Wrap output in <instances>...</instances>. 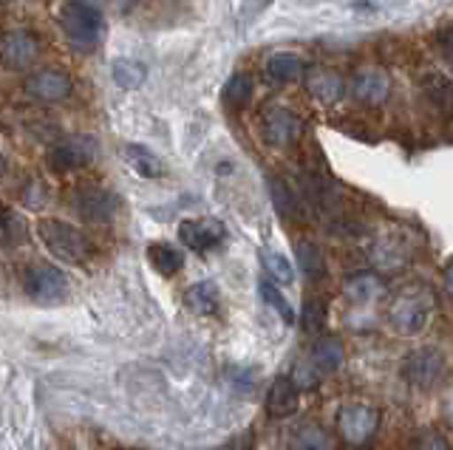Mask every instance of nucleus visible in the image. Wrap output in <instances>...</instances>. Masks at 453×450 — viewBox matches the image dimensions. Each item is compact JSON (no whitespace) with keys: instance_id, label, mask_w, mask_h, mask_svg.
Returning a JSON list of instances; mask_svg holds the SVG:
<instances>
[{"instance_id":"f257e3e1","label":"nucleus","mask_w":453,"mask_h":450,"mask_svg":"<svg viewBox=\"0 0 453 450\" xmlns=\"http://www.w3.org/2000/svg\"><path fill=\"white\" fill-rule=\"evenodd\" d=\"M436 312V292L425 280L396 286L388 301V326L403 337H419Z\"/></svg>"},{"instance_id":"f03ea898","label":"nucleus","mask_w":453,"mask_h":450,"mask_svg":"<svg viewBox=\"0 0 453 450\" xmlns=\"http://www.w3.org/2000/svg\"><path fill=\"white\" fill-rule=\"evenodd\" d=\"M60 26L68 46L77 54H91L105 37V15L94 0H65L60 9Z\"/></svg>"},{"instance_id":"7ed1b4c3","label":"nucleus","mask_w":453,"mask_h":450,"mask_svg":"<svg viewBox=\"0 0 453 450\" xmlns=\"http://www.w3.org/2000/svg\"><path fill=\"white\" fill-rule=\"evenodd\" d=\"M37 238L63 263H82L91 256V241L85 238V233L71 227L63 218H42L37 224Z\"/></svg>"},{"instance_id":"20e7f679","label":"nucleus","mask_w":453,"mask_h":450,"mask_svg":"<svg viewBox=\"0 0 453 450\" xmlns=\"http://www.w3.org/2000/svg\"><path fill=\"white\" fill-rule=\"evenodd\" d=\"M23 289L26 294L40 306H54L63 303L68 294V275L60 270V266L51 263H35L28 266L23 275Z\"/></svg>"},{"instance_id":"39448f33","label":"nucleus","mask_w":453,"mask_h":450,"mask_svg":"<svg viewBox=\"0 0 453 450\" xmlns=\"http://www.w3.org/2000/svg\"><path fill=\"white\" fill-rule=\"evenodd\" d=\"M380 428V411L372 405H363V402H349L340 408L337 414V433L340 439L351 447H360L365 445Z\"/></svg>"},{"instance_id":"423d86ee","label":"nucleus","mask_w":453,"mask_h":450,"mask_svg":"<svg viewBox=\"0 0 453 450\" xmlns=\"http://www.w3.org/2000/svg\"><path fill=\"white\" fill-rule=\"evenodd\" d=\"M71 204H74L77 216L88 224H111L119 213V195L99 185L77 187L71 195Z\"/></svg>"},{"instance_id":"0eeeda50","label":"nucleus","mask_w":453,"mask_h":450,"mask_svg":"<svg viewBox=\"0 0 453 450\" xmlns=\"http://www.w3.org/2000/svg\"><path fill=\"white\" fill-rule=\"evenodd\" d=\"M261 133L273 148H292L303 136V119L292 108L266 105L261 114Z\"/></svg>"},{"instance_id":"6e6552de","label":"nucleus","mask_w":453,"mask_h":450,"mask_svg":"<svg viewBox=\"0 0 453 450\" xmlns=\"http://www.w3.org/2000/svg\"><path fill=\"white\" fill-rule=\"evenodd\" d=\"M445 377V357L439 348H417L403 360V379L408 385L428 391Z\"/></svg>"},{"instance_id":"1a4fd4ad","label":"nucleus","mask_w":453,"mask_h":450,"mask_svg":"<svg viewBox=\"0 0 453 450\" xmlns=\"http://www.w3.org/2000/svg\"><path fill=\"white\" fill-rule=\"evenodd\" d=\"M40 57V40L37 34L26 29H12L0 34V65L9 72H26Z\"/></svg>"},{"instance_id":"9d476101","label":"nucleus","mask_w":453,"mask_h":450,"mask_svg":"<svg viewBox=\"0 0 453 450\" xmlns=\"http://www.w3.org/2000/svg\"><path fill=\"white\" fill-rule=\"evenodd\" d=\"M99 153L96 139L88 133H77V136H65L60 139L51 153H49V162L54 171H77V167H88Z\"/></svg>"},{"instance_id":"9b49d317","label":"nucleus","mask_w":453,"mask_h":450,"mask_svg":"<svg viewBox=\"0 0 453 450\" xmlns=\"http://www.w3.org/2000/svg\"><path fill=\"white\" fill-rule=\"evenodd\" d=\"M23 91L37 103H63L74 91V82L63 68H40L23 80Z\"/></svg>"},{"instance_id":"f8f14e48","label":"nucleus","mask_w":453,"mask_h":450,"mask_svg":"<svg viewBox=\"0 0 453 450\" xmlns=\"http://www.w3.org/2000/svg\"><path fill=\"white\" fill-rule=\"evenodd\" d=\"M179 238L193 252H210L224 241V224L219 218H188L179 224Z\"/></svg>"},{"instance_id":"ddd939ff","label":"nucleus","mask_w":453,"mask_h":450,"mask_svg":"<svg viewBox=\"0 0 453 450\" xmlns=\"http://www.w3.org/2000/svg\"><path fill=\"white\" fill-rule=\"evenodd\" d=\"M391 94V80L386 72H377V68H368V72H357L351 80V96L360 105L377 108L388 100Z\"/></svg>"},{"instance_id":"4468645a","label":"nucleus","mask_w":453,"mask_h":450,"mask_svg":"<svg viewBox=\"0 0 453 450\" xmlns=\"http://www.w3.org/2000/svg\"><path fill=\"white\" fill-rule=\"evenodd\" d=\"M306 91L315 96L318 103L332 105V103L340 100V96H343L346 82L337 72H332V68H320L318 65V68H311V72H306Z\"/></svg>"},{"instance_id":"2eb2a0df","label":"nucleus","mask_w":453,"mask_h":450,"mask_svg":"<svg viewBox=\"0 0 453 450\" xmlns=\"http://www.w3.org/2000/svg\"><path fill=\"white\" fill-rule=\"evenodd\" d=\"M382 292H386V284H382V278L377 272H351L346 278V284H343L346 301L354 303V306L374 303Z\"/></svg>"},{"instance_id":"dca6fc26","label":"nucleus","mask_w":453,"mask_h":450,"mask_svg":"<svg viewBox=\"0 0 453 450\" xmlns=\"http://www.w3.org/2000/svg\"><path fill=\"white\" fill-rule=\"evenodd\" d=\"M408 256H411L408 244L396 233L377 238V244L372 249V261L377 263V270H382V272L403 270V266L408 263Z\"/></svg>"},{"instance_id":"f3484780","label":"nucleus","mask_w":453,"mask_h":450,"mask_svg":"<svg viewBox=\"0 0 453 450\" xmlns=\"http://www.w3.org/2000/svg\"><path fill=\"white\" fill-rule=\"evenodd\" d=\"M419 86H422L425 100L434 105L436 114H442L445 119H453V82L445 74L428 72V74H422Z\"/></svg>"},{"instance_id":"a211bd4d","label":"nucleus","mask_w":453,"mask_h":450,"mask_svg":"<svg viewBox=\"0 0 453 450\" xmlns=\"http://www.w3.org/2000/svg\"><path fill=\"white\" fill-rule=\"evenodd\" d=\"M297 393H301V388H297L292 383V377H278L273 388H269L266 393V411L273 419H287L297 411Z\"/></svg>"},{"instance_id":"6ab92c4d","label":"nucleus","mask_w":453,"mask_h":450,"mask_svg":"<svg viewBox=\"0 0 453 450\" xmlns=\"http://www.w3.org/2000/svg\"><path fill=\"white\" fill-rule=\"evenodd\" d=\"M306 360L315 365L320 377H329L343 365V343H340L337 337H320V340H315V346H311Z\"/></svg>"},{"instance_id":"aec40b11","label":"nucleus","mask_w":453,"mask_h":450,"mask_svg":"<svg viewBox=\"0 0 453 450\" xmlns=\"http://www.w3.org/2000/svg\"><path fill=\"white\" fill-rule=\"evenodd\" d=\"M303 72V63L297 54L289 51H280L275 57H269V63L264 65V77L273 82V86H283V82H292L297 80Z\"/></svg>"},{"instance_id":"412c9836","label":"nucleus","mask_w":453,"mask_h":450,"mask_svg":"<svg viewBox=\"0 0 453 450\" xmlns=\"http://www.w3.org/2000/svg\"><path fill=\"white\" fill-rule=\"evenodd\" d=\"M184 303L193 315H216L219 312V289L210 280H202V284H193L188 292H184Z\"/></svg>"},{"instance_id":"4be33fe9","label":"nucleus","mask_w":453,"mask_h":450,"mask_svg":"<svg viewBox=\"0 0 453 450\" xmlns=\"http://www.w3.org/2000/svg\"><path fill=\"white\" fill-rule=\"evenodd\" d=\"M125 159L139 176H145V179H159L165 173L162 159L156 156L153 150H148L145 145H125Z\"/></svg>"},{"instance_id":"5701e85b","label":"nucleus","mask_w":453,"mask_h":450,"mask_svg":"<svg viewBox=\"0 0 453 450\" xmlns=\"http://www.w3.org/2000/svg\"><path fill=\"white\" fill-rule=\"evenodd\" d=\"M148 258H150V266L159 275L165 278H173L176 272H181L184 266V256L170 244H150L148 247Z\"/></svg>"},{"instance_id":"b1692460","label":"nucleus","mask_w":453,"mask_h":450,"mask_svg":"<svg viewBox=\"0 0 453 450\" xmlns=\"http://www.w3.org/2000/svg\"><path fill=\"white\" fill-rule=\"evenodd\" d=\"M289 445L301 450H323V447H332V439L318 422H301V425L289 433Z\"/></svg>"},{"instance_id":"393cba45","label":"nucleus","mask_w":453,"mask_h":450,"mask_svg":"<svg viewBox=\"0 0 453 450\" xmlns=\"http://www.w3.org/2000/svg\"><path fill=\"white\" fill-rule=\"evenodd\" d=\"M111 77H113V82H117L119 88L134 91V88L142 86V82H145L148 72H145V65H142V63L122 57V60H113V65H111Z\"/></svg>"},{"instance_id":"a878e982","label":"nucleus","mask_w":453,"mask_h":450,"mask_svg":"<svg viewBox=\"0 0 453 450\" xmlns=\"http://www.w3.org/2000/svg\"><path fill=\"white\" fill-rule=\"evenodd\" d=\"M297 261H301V272L306 278H311V280L326 278V261H323V252L318 244H311V241L297 244Z\"/></svg>"},{"instance_id":"bb28decb","label":"nucleus","mask_w":453,"mask_h":450,"mask_svg":"<svg viewBox=\"0 0 453 450\" xmlns=\"http://www.w3.org/2000/svg\"><path fill=\"white\" fill-rule=\"evenodd\" d=\"M252 100V80L247 74H233L224 86V103L233 111L244 108Z\"/></svg>"},{"instance_id":"cd10ccee","label":"nucleus","mask_w":453,"mask_h":450,"mask_svg":"<svg viewBox=\"0 0 453 450\" xmlns=\"http://www.w3.org/2000/svg\"><path fill=\"white\" fill-rule=\"evenodd\" d=\"M266 185H269V199H273V204H275V210H278V216H283V218H295V216H297V202H295L292 190H289L287 185H283L280 179H269Z\"/></svg>"},{"instance_id":"c85d7f7f","label":"nucleus","mask_w":453,"mask_h":450,"mask_svg":"<svg viewBox=\"0 0 453 450\" xmlns=\"http://www.w3.org/2000/svg\"><path fill=\"white\" fill-rule=\"evenodd\" d=\"M264 261V270L266 275L275 280V284H292L295 280V270H292V263L280 256V252H264L261 256Z\"/></svg>"},{"instance_id":"c756f323","label":"nucleus","mask_w":453,"mask_h":450,"mask_svg":"<svg viewBox=\"0 0 453 450\" xmlns=\"http://www.w3.org/2000/svg\"><path fill=\"white\" fill-rule=\"evenodd\" d=\"M261 298H264V303L266 306H273L275 312L287 320V323H295V312H292V306L287 303V298H283V294L278 292V286L275 284H269V280H264L261 284Z\"/></svg>"},{"instance_id":"7c9ffc66","label":"nucleus","mask_w":453,"mask_h":450,"mask_svg":"<svg viewBox=\"0 0 453 450\" xmlns=\"http://www.w3.org/2000/svg\"><path fill=\"white\" fill-rule=\"evenodd\" d=\"M20 218L12 213L9 207H0V249L14 244L20 238Z\"/></svg>"},{"instance_id":"2f4dec72","label":"nucleus","mask_w":453,"mask_h":450,"mask_svg":"<svg viewBox=\"0 0 453 450\" xmlns=\"http://www.w3.org/2000/svg\"><path fill=\"white\" fill-rule=\"evenodd\" d=\"M292 377V383L297 385V388H301V391H315L318 385H320V374H318V369H315V365H311L309 360H301V362H297L295 365V371L289 374Z\"/></svg>"},{"instance_id":"473e14b6","label":"nucleus","mask_w":453,"mask_h":450,"mask_svg":"<svg viewBox=\"0 0 453 450\" xmlns=\"http://www.w3.org/2000/svg\"><path fill=\"white\" fill-rule=\"evenodd\" d=\"M301 320H303V329H306V332H318V329H323V320H326V309H323V303H320V301H306Z\"/></svg>"},{"instance_id":"72a5a7b5","label":"nucleus","mask_w":453,"mask_h":450,"mask_svg":"<svg viewBox=\"0 0 453 450\" xmlns=\"http://www.w3.org/2000/svg\"><path fill=\"white\" fill-rule=\"evenodd\" d=\"M436 46H439V54H442L448 63H453V26L436 34Z\"/></svg>"},{"instance_id":"f704fd0d","label":"nucleus","mask_w":453,"mask_h":450,"mask_svg":"<svg viewBox=\"0 0 453 450\" xmlns=\"http://www.w3.org/2000/svg\"><path fill=\"white\" fill-rule=\"evenodd\" d=\"M414 445H417V447H439V450H448V442L442 439V436H436V433L422 436V439H417Z\"/></svg>"},{"instance_id":"c9c22d12","label":"nucleus","mask_w":453,"mask_h":450,"mask_svg":"<svg viewBox=\"0 0 453 450\" xmlns=\"http://www.w3.org/2000/svg\"><path fill=\"white\" fill-rule=\"evenodd\" d=\"M445 286H448V292L453 294V261H450V266L445 270Z\"/></svg>"},{"instance_id":"e433bc0d","label":"nucleus","mask_w":453,"mask_h":450,"mask_svg":"<svg viewBox=\"0 0 453 450\" xmlns=\"http://www.w3.org/2000/svg\"><path fill=\"white\" fill-rule=\"evenodd\" d=\"M4 171H6V159H4V153H0V176H4Z\"/></svg>"},{"instance_id":"4c0bfd02","label":"nucleus","mask_w":453,"mask_h":450,"mask_svg":"<svg viewBox=\"0 0 453 450\" xmlns=\"http://www.w3.org/2000/svg\"><path fill=\"white\" fill-rule=\"evenodd\" d=\"M4 4H12V0H0V6H4Z\"/></svg>"}]
</instances>
